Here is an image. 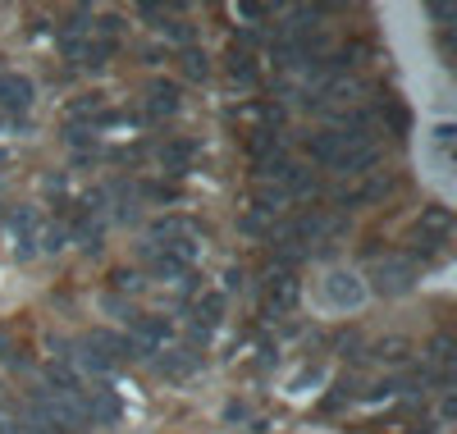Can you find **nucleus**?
<instances>
[{
	"mask_svg": "<svg viewBox=\"0 0 457 434\" xmlns=\"http://www.w3.org/2000/svg\"><path fill=\"white\" fill-rule=\"evenodd\" d=\"M416 280H421L416 261H407L403 252H389L385 261L370 265V293H379V297H403L416 288Z\"/></svg>",
	"mask_w": 457,
	"mask_h": 434,
	"instance_id": "nucleus-1",
	"label": "nucleus"
},
{
	"mask_svg": "<svg viewBox=\"0 0 457 434\" xmlns=\"http://www.w3.org/2000/svg\"><path fill=\"white\" fill-rule=\"evenodd\" d=\"M129 338H133V347H142V352H156V347H165V343L174 338V325L165 321V315L133 311V315H129Z\"/></svg>",
	"mask_w": 457,
	"mask_h": 434,
	"instance_id": "nucleus-2",
	"label": "nucleus"
},
{
	"mask_svg": "<svg viewBox=\"0 0 457 434\" xmlns=\"http://www.w3.org/2000/svg\"><path fill=\"white\" fill-rule=\"evenodd\" d=\"M32 101H37V88H32V78L28 73H0V114H28L32 110Z\"/></svg>",
	"mask_w": 457,
	"mask_h": 434,
	"instance_id": "nucleus-3",
	"label": "nucleus"
},
{
	"mask_svg": "<svg viewBox=\"0 0 457 434\" xmlns=\"http://www.w3.org/2000/svg\"><path fill=\"white\" fill-rule=\"evenodd\" d=\"M361 302H366V284L357 280V274L334 270L329 280H325V306H334V311H357Z\"/></svg>",
	"mask_w": 457,
	"mask_h": 434,
	"instance_id": "nucleus-4",
	"label": "nucleus"
},
{
	"mask_svg": "<svg viewBox=\"0 0 457 434\" xmlns=\"http://www.w3.org/2000/svg\"><path fill=\"white\" fill-rule=\"evenodd\" d=\"M92 19H96L92 10H73V14L60 23V32H55V46H60L69 60H79V55H83V46L92 42Z\"/></svg>",
	"mask_w": 457,
	"mask_h": 434,
	"instance_id": "nucleus-5",
	"label": "nucleus"
},
{
	"mask_svg": "<svg viewBox=\"0 0 457 434\" xmlns=\"http://www.w3.org/2000/svg\"><path fill=\"white\" fill-rule=\"evenodd\" d=\"M375 161H379V146L375 142H343V151L334 155V174H343V179H361V174H370L375 170Z\"/></svg>",
	"mask_w": 457,
	"mask_h": 434,
	"instance_id": "nucleus-6",
	"label": "nucleus"
},
{
	"mask_svg": "<svg viewBox=\"0 0 457 434\" xmlns=\"http://www.w3.org/2000/svg\"><path fill=\"white\" fill-rule=\"evenodd\" d=\"M37 224H42L37 206L10 211V238H14V256H19V261H32V256H37Z\"/></svg>",
	"mask_w": 457,
	"mask_h": 434,
	"instance_id": "nucleus-7",
	"label": "nucleus"
},
{
	"mask_svg": "<svg viewBox=\"0 0 457 434\" xmlns=\"http://www.w3.org/2000/svg\"><path fill=\"white\" fill-rule=\"evenodd\" d=\"M83 347H92V352H101V357H110V362H120V357H146L142 347H133V338L129 334H120V330H92L87 338H79Z\"/></svg>",
	"mask_w": 457,
	"mask_h": 434,
	"instance_id": "nucleus-8",
	"label": "nucleus"
},
{
	"mask_svg": "<svg viewBox=\"0 0 457 434\" xmlns=\"http://www.w3.org/2000/svg\"><path fill=\"white\" fill-rule=\"evenodd\" d=\"M83 412H87V425H120L124 403L110 388H83Z\"/></svg>",
	"mask_w": 457,
	"mask_h": 434,
	"instance_id": "nucleus-9",
	"label": "nucleus"
},
{
	"mask_svg": "<svg viewBox=\"0 0 457 434\" xmlns=\"http://www.w3.org/2000/svg\"><path fill=\"white\" fill-rule=\"evenodd\" d=\"M297 297H302V280H297L293 270H279V274H270V284H265V306H270L275 315H279V311H288Z\"/></svg>",
	"mask_w": 457,
	"mask_h": 434,
	"instance_id": "nucleus-10",
	"label": "nucleus"
},
{
	"mask_svg": "<svg viewBox=\"0 0 457 434\" xmlns=\"http://www.w3.org/2000/svg\"><path fill=\"white\" fill-rule=\"evenodd\" d=\"M146 233H151V247H165V243H179V238H193L197 224L183 220V215H161V220L146 224Z\"/></svg>",
	"mask_w": 457,
	"mask_h": 434,
	"instance_id": "nucleus-11",
	"label": "nucleus"
},
{
	"mask_svg": "<svg viewBox=\"0 0 457 434\" xmlns=\"http://www.w3.org/2000/svg\"><path fill=\"white\" fill-rule=\"evenodd\" d=\"M202 146L197 142H187V138H179V142H165L161 146V165H165V174L170 179H183L187 174V165H193V155H197Z\"/></svg>",
	"mask_w": 457,
	"mask_h": 434,
	"instance_id": "nucleus-12",
	"label": "nucleus"
},
{
	"mask_svg": "<svg viewBox=\"0 0 457 434\" xmlns=\"http://www.w3.org/2000/svg\"><path fill=\"white\" fill-rule=\"evenodd\" d=\"M179 110V83L170 78H156L151 83V96H146V120H165V114Z\"/></svg>",
	"mask_w": 457,
	"mask_h": 434,
	"instance_id": "nucleus-13",
	"label": "nucleus"
},
{
	"mask_svg": "<svg viewBox=\"0 0 457 434\" xmlns=\"http://www.w3.org/2000/svg\"><path fill=\"white\" fill-rule=\"evenodd\" d=\"M156 366H161V375L183 380L187 371H197V366H202V352H197V347H174V352H165V357H161Z\"/></svg>",
	"mask_w": 457,
	"mask_h": 434,
	"instance_id": "nucleus-14",
	"label": "nucleus"
},
{
	"mask_svg": "<svg viewBox=\"0 0 457 434\" xmlns=\"http://www.w3.org/2000/svg\"><path fill=\"white\" fill-rule=\"evenodd\" d=\"M338 151H343V133L338 129H320V133L307 138V155H312V161H320V165H334Z\"/></svg>",
	"mask_w": 457,
	"mask_h": 434,
	"instance_id": "nucleus-15",
	"label": "nucleus"
},
{
	"mask_svg": "<svg viewBox=\"0 0 457 434\" xmlns=\"http://www.w3.org/2000/svg\"><path fill=\"white\" fill-rule=\"evenodd\" d=\"M179 69H183V78H193V83H206L211 78V55L202 46H183L179 51Z\"/></svg>",
	"mask_w": 457,
	"mask_h": 434,
	"instance_id": "nucleus-16",
	"label": "nucleus"
},
{
	"mask_svg": "<svg viewBox=\"0 0 457 434\" xmlns=\"http://www.w3.org/2000/svg\"><path fill=\"white\" fill-rule=\"evenodd\" d=\"M256 73H261V69H256V55H252V51H238V46L228 51V78H234V83L252 88V83H256Z\"/></svg>",
	"mask_w": 457,
	"mask_h": 434,
	"instance_id": "nucleus-17",
	"label": "nucleus"
},
{
	"mask_svg": "<svg viewBox=\"0 0 457 434\" xmlns=\"http://www.w3.org/2000/svg\"><path fill=\"white\" fill-rule=\"evenodd\" d=\"M64 247H69V220H55V224H46L42 233H37V252L55 256V252H64Z\"/></svg>",
	"mask_w": 457,
	"mask_h": 434,
	"instance_id": "nucleus-18",
	"label": "nucleus"
},
{
	"mask_svg": "<svg viewBox=\"0 0 457 434\" xmlns=\"http://www.w3.org/2000/svg\"><path fill=\"white\" fill-rule=\"evenodd\" d=\"M370 357L389 362V366H403V362L411 357V338H379V343L370 347Z\"/></svg>",
	"mask_w": 457,
	"mask_h": 434,
	"instance_id": "nucleus-19",
	"label": "nucleus"
},
{
	"mask_svg": "<svg viewBox=\"0 0 457 434\" xmlns=\"http://www.w3.org/2000/svg\"><path fill=\"white\" fill-rule=\"evenodd\" d=\"M421 233H430V238H448V229H453V215L444 206H426L421 211V224H416Z\"/></svg>",
	"mask_w": 457,
	"mask_h": 434,
	"instance_id": "nucleus-20",
	"label": "nucleus"
},
{
	"mask_svg": "<svg viewBox=\"0 0 457 434\" xmlns=\"http://www.w3.org/2000/svg\"><path fill=\"white\" fill-rule=\"evenodd\" d=\"M73 347H79L73 357H79V366H83L87 375H110V371H114V362L101 357V352H92V347H83V343H73Z\"/></svg>",
	"mask_w": 457,
	"mask_h": 434,
	"instance_id": "nucleus-21",
	"label": "nucleus"
},
{
	"mask_svg": "<svg viewBox=\"0 0 457 434\" xmlns=\"http://www.w3.org/2000/svg\"><path fill=\"white\" fill-rule=\"evenodd\" d=\"M110 284H114V293L129 297V293H142V288H146V274H142V270H114Z\"/></svg>",
	"mask_w": 457,
	"mask_h": 434,
	"instance_id": "nucleus-22",
	"label": "nucleus"
},
{
	"mask_svg": "<svg viewBox=\"0 0 457 434\" xmlns=\"http://www.w3.org/2000/svg\"><path fill=\"white\" fill-rule=\"evenodd\" d=\"M137 196H146V202H174L179 188L165 179H146V183H137Z\"/></svg>",
	"mask_w": 457,
	"mask_h": 434,
	"instance_id": "nucleus-23",
	"label": "nucleus"
},
{
	"mask_svg": "<svg viewBox=\"0 0 457 434\" xmlns=\"http://www.w3.org/2000/svg\"><path fill=\"white\" fill-rule=\"evenodd\" d=\"M220 311H224V293H206V297L197 302V325L211 330V325L220 321Z\"/></svg>",
	"mask_w": 457,
	"mask_h": 434,
	"instance_id": "nucleus-24",
	"label": "nucleus"
},
{
	"mask_svg": "<svg viewBox=\"0 0 457 434\" xmlns=\"http://www.w3.org/2000/svg\"><path fill=\"white\" fill-rule=\"evenodd\" d=\"M32 357H28V347L23 343H5V347H0V366H5V371H23Z\"/></svg>",
	"mask_w": 457,
	"mask_h": 434,
	"instance_id": "nucleus-25",
	"label": "nucleus"
},
{
	"mask_svg": "<svg viewBox=\"0 0 457 434\" xmlns=\"http://www.w3.org/2000/svg\"><path fill=\"white\" fill-rule=\"evenodd\" d=\"M64 142L69 146H87V142L96 146V129L92 124H64Z\"/></svg>",
	"mask_w": 457,
	"mask_h": 434,
	"instance_id": "nucleus-26",
	"label": "nucleus"
},
{
	"mask_svg": "<svg viewBox=\"0 0 457 434\" xmlns=\"http://www.w3.org/2000/svg\"><path fill=\"white\" fill-rule=\"evenodd\" d=\"M101 101H105L101 92H92V96H83V101H73V105H69V124H79L83 114H96V110H101Z\"/></svg>",
	"mask_w": 457,
	"mask_h": 434,
	"instance_id": "nucleus-27",
	"label": "nucleus"
},
{
	"mask_svg": "<svg viewBox=\"0 0 457 434\" xmlns=\"http://www.w3.org/2000/svg\"><path fill=\"white\" fill-rule=\"evenodd\" d=\"M426 357H430V362H453V338H448V334H435V338L426 343Z\"/></svg>",
	"mask_w": 457,
	"mask_h": 434,
	"instance_id": "nucleus-28",
	"label": "nucleus"
},
{
	"mask_svg": "<svg viewBox=\"0 0 457 434\" xmlns=\"http://www.w3.org/2000/svg\"><path fill=\"white\" fill-rule=\"evenodd\" d=\"M23 434H60L46 416H37L32 407H23Z\"/></svg>",
	"mask_w": 457,
	"mask_h": 434,
	"instance_id": "nucleus-29",
	"label": "nucleus"
},
{
	"mask_svg": "<svg viewBox=\"0 0 457 434\" xmlns=\"http://www.w3.org/2000/svg\"><path fill=\"white\" fill-rule=\"evenodd\" d=\"M234 14H238V19H265V14H270V10H265V5H238Z\"/></svg>",
	"mask_w": 457,
	"mask_h": 434,
	"instance_id": "nucleus-30",
	"label": "nucleus"
},
{
	"mask_svg": "<svg viewBox=\"0 0 457 434\" xmlns=\"http://www.w3.org/2000/svg\"><path fill=\"white\" fill-rule=\"evenodd\" d=\"M234 288H243V270H228L224 274V293H234Z\"/></svg>",
	"mask_w": 457,
	"mask_h": 434,
	"instance_id": "nucleus-31",
	"label": "nucleus"
},
{
	"mask_svg": "<svg viewBox=\"0 0 457 434\" xmlns=\"http://www.w3.org/2000/svg\"><path fill=\"white\" fill-rule=\"evenodd\" d=\"M435 142L448 146V142H453V124H439V129H435Z\"/></svg>",
	"mask_w": 457,
	"mask_h": 434,
	"instance_id": "nucleus-32",
	"label": "nucleus"
},
{
	"mask_svg": "<svg viewBox=\"0 0 457 434\" xmlns=\"http://www.w3.org/2000/svg\"><path fill=\"white\" fill-rule=\"evenodd\" d=\"M224 416H228V421H243V416H247V407H243V403H228V412H224Z\"/></svg>",
	"mask_w": 457,
	"mask_h": 434,
	"instance_id": "nucleus-33",
	"label": "nucleus"
},
{
	"mask_svg": "<svg viewBox=\"0 0 457 434\" xmlns=\"http://www.w3.org/2000/svg\"><path fill=\"white\" fill-rule=\"evenodd\" d=\"M10 343V334H5V325H0V347H5Z\"/></svg>",
	"mask_w": 457,
	"mask_h": 434,
	"instance_id": "nucleus-34",
	"label": "nucleus"
},
{
	"mask_svg": "<svg viewBox=\"0 0 457 434\" xmlns=\"http://www.w3.org/2000/svg\"><path fill=\"white\" fill-rule=\"evenodd\" d=\"M5 165H10V155H5V151H0V170H5Z\"/></svg>",
	"mask_w": 457,
	"mask_h": 434,
	"instance_id": "nucleus-35",
	"label": "nucleus"
},
{
	"mask_svg": "<svg viewBox=\"0 0 457 434\" xmlns=\"http://www.w3.org/2000/svg\"><path fill=\"white\" fill-rule=\"evenodd\" d=\"M5 129H10V120H5V114H0V133H5Z\"/></svg>",
	"mask_w": 457,
	"mask_h": 434,
	"instance_id": "nucleus-36",
	"label": "nucleus"
},
{
	"mask_svg": "<svg viewBox=\"0 0 457 434\" xmlns=\"http://www.w3.org/2000/svg\"><path fill=\"white\" fill-rule=\"evenodd\" d=\"M0 220H5V215H0Z\"/></svg>",
	"mask_w": 457,
	"mask_h": 434,
	"instance_id": "nucleus-37",
	"label": "nucleus"
}]
</instances>
